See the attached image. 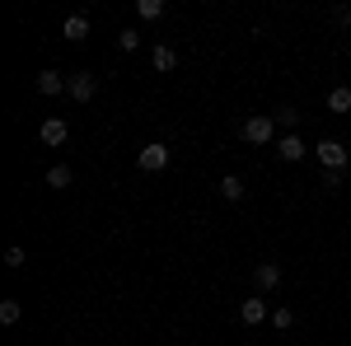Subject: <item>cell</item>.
<instances>
[{"instance_id":"19","label":"cell","mask_w":351,"mask_h":346,"mask_svg":"<svg viewBox=\"0 0 351 346\" xmlns=\"http://www.w3.org/2000/svg\"><path fill=\"white\" fill-rule=\"evenodd\" d=\"M271 328H281V332L295 328V314H291V309H276V314H271Z\"/></svg>"},{"instance_id":"4","label":"cell","mask_w":351,"mask_h":346,"mask_svg":"<svg viewBox=\"0 0 351 346\" xmlns=\"http://www.w3.org/2000/svg\"><path fill=\"white\" fill-rule=\"evenodd\" d=\"M94 94H99V75H94V71H75V75H71V99H75V103H89Z\"/></svg>"},{"instance_id":"6","label":"cell","mask_w":351,"mask_h":346,"mask_svg":"<svg viewBox=\"0 0 351 346\" xmlns=\"http://www.w3.org/2000/svg\"><path fill=\"white\" fill-rule=\"evenodd\" d=\"M253 286H258L263 295H271L276 286H281V267H276V262H258V267H253Z\"/></svg>"},{"instance_id":"10","label":"cell","mask_w":351,"mask_h":346,"mask_svg":"<svg viewBox=\"0 0 351 346\" xmlns=\"http://www.w3.org/2000/svg\"><path fill=\"white\" fill-rule=\"evenodd\" d=\"M61 33H66V42H84L89 38V19L84 14H66V28Z\"/></svg>"},{"instance_id":"20","label":"cell","mask_w":351,"mask_h":346,"mask_svg":"<svg viewBox=\"0 0 351 346\" xmlns=\"http://www.w3.org/2000/svg\"><path fill=\"white\" fill-rule=\"evenodd\" d=\"M276 122H281V127H291V132H295L300 112H295V108H276Z\"/></svg>"},{"instance_id":"12","label":"cell","mask_w":351,"mask_h":346,"mask_svg":"<svg viewBox=\"0 0 351 346\" xmlns=\"http://www.w3.org/2000/svg\"><path fill=\"white\" fill-rule=\"evenodd\" d=\"M328 112H351V89H347V84L328 89Z\"/></svg>"},{"instance_id":"3","label":"cell","mask_w":351,"mask_h":346,"mask_svg":"<svg viewBox=\"0 0 351 346\" xmlns=\"http://www.w3.org/2000/svg\"><path fill=\"white\" fill-rule=\"evenodd\" d=\"M136 164H141V173H164V169H169V145H164V140H150V145H141Z\"/></svg>"},{"instance_id":"18","label":"cell","mask_w":351,"mask_h":346,"mask_svg":"<svg viewBox=\"0 0 351 346\" xmlns=\"http://www.w3.org/2000/svg\"><path fill=\"white\" fill-rule=\"evenodd\" d=\"M24 262H28V258H24V248H19V243H14V248H5V267H10V271H19Z\"/></svg>"},{"instance_id":"2","label":"cell","mask_w":351,"mask_h":346,"mask_svg":"<svg viewBox=\"0 0 351 346\" xmlns=\"http://www.w3.org/2000/svg\"><path fill=\"white\" fill-rule=\"evenodd\" d=\"M243 140H248V145H271V140H276V117L253 112V117L243 122Z\"/></svg>"},{"instance_id":"9","label":"cell","mask_w":351,"mask_h":346,"mask_svg":"<svg viewBox=\"0 0 351 346\" xmlns=\"http://www.w3.org/2000/svg\"><path fill=\"white\" fill-rule=\"evenodd\" d=\"M38 136H43V145H66V136H71V127H66V117H47Z\"/></svg>"},{"instance_id":"11","label":"cell","mask_w":351,"mask_h":346,"mask_svg":"<svg viewBox=\"0 0 351 346\" xmlns=\"http://www.w3.org/2000/svg\"><path fill=\"white\" fill-rule=\"evenodd\" d=\"M216 187H220V197H225V201H243V192H248L239 173H225V178H220Z\"/></svg>"},{"instance_id":"8","label":"cell","mask_w":351,"mask_h":346,"mask_svg":"<svg viewBox=\"0 0 351 346\" xmlns=\"http://www.w3.org/2000/svg\"><path fill=\"white\" fill-rule=\"evenodd\" d=\"M61 89H71V80H66L61 71H38V94H47V99H56Z\"/></svg>"},{"instance_id":"1","label":"cell","mask_w":351,"mask_h":346,"mask_svg":"<svg viewBox=\"0 0 351 346\" xmlns=\"http://www.w3.org/2000/svg\"><path fill=\"white\" fill-rule=\"evenodd\" d=\"M314 155H319V164H324V173H342L347 160H351V145H342V140H319Z\"/></svg>"},{"instance_id":"5","label":"cell","mask_w":351,"mask_h":346,"mask_svg":"<svg viewBox=\"0 0 351 346\" xmlns=\"http://www.w3.org/2000/svg\"><path fill=\"white\" fill-rule=\"evenodd\" d=\"M276 155H281V160H286V164H300V160H304V155H309V145H304V140H300L295 132H286V136H281V140H276Z\"/></svg>"},{"instance_id":"17","label":"cell","mask_w":351,"mask_h":346,"mask_svg":"<svg viewBox=\"0 0 351 346\" xmlns=\"http://www.w3.org/2000/svg\"><path fill=\"white\" fill-rule=\"evenodd\" d=\"M117 47H122V52H136V47H141V33H136V28H122V33H117Z\"/></svg>"},{"instance_id":"16","label":"cell","mask_w":351,"mask_h":346,"mask_svg":"<svg viewBox=\"0 0 351 346\" xmlns=\"http://www.w3.org/2000/svg\"><path fill=\"white\" fill-rule=\"evenodd\" d=\"M47 183H52V187H71V183H75V173H71L66 164H52V169H47Z\"/></svg>"},{"instance_id":"7","label":"cell","mask_w":351,"mask_h":346,"mask_svg":"<svg viewBox=\"0 0 351 346\" xmlns=\"http://www.w3.org/2000/svg\"><path fill=\"white\" fill-rule=\"evenodd\" d=\"M239 319L248 323V328H258V323H267V299H263V295H248V299L239 304Z\"/></svg>"},{"instance_id":"14","label":"cell","mask_w":351,"mask_h":346,"mask_svg":"<svg viewBox=\"0 0 351 346\" xmlns=\"http://www.w3.org/2000/svg\"><path fill=\"white\" fill-rule=\"evenodd\" d=\"M136 14L145 24H155V19H164V0H136Z\"/></svg>"},{"instance_id":"13","label":"cell","mask_w":351,"mask_h":346,"mask_svg":"<svg viewBox=\"0 0 351 346\" xmlns=\"http://www.w3.org/2000/svg\"><path fill=\"white\" fill-rule=\"evenodd\" d=\"M150 66H155V71H173V66H178V52H173V47H155V52H150Z\"/></svg>"},{"instance_id":"15","label":"cell","mask_w":351,"mask_h":346,"mask_svg":"<svg viewBox=\"0 0 351 346\" xmlns=\"http://www.w3.org/2000/svg\"><path fill=\"white\" fill-rule=\"evenodd\" d=\"M19 314H24V304H19V299H0V323H5V328H14Z\"/></svg>"}]
</instances>
